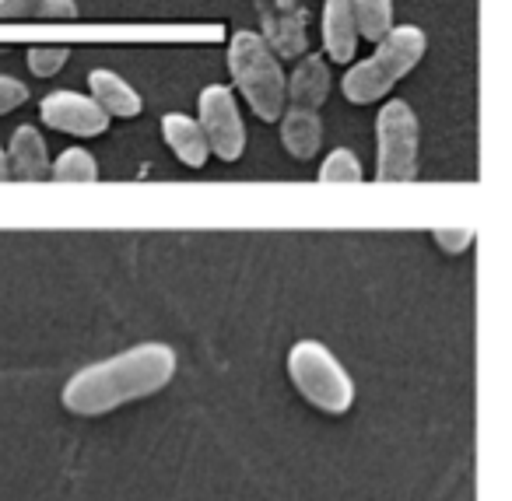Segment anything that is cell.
Returning <instances> with one entry per match:
<instances>
[{
    "instance_id": "6da1fadb",
    "label": "cell",
    "mask_w": 512,
    "mask_h": 501,
    "mask_svg": "<svg viewBox=\"0 0 512 501\" xmlns=\"http://www.w3.org/2000/svg\"><path fill=\"white\" fill-rule=\"evenodd\" d=\"M176 351L169 344H137L127 351L102 358L95 365H85L64 382V407L78 417H99L109 410L123 407V403L144 400V396L158 393L172 382L176 375Z\"/></svg>"
},
{
    "instance_id": "7a4b0ae2",
    "label": "cell",
    "mask_w": 512,
    "mask_h": 501,
    "mask_svg": "<svg viewBox=\"0 0 512 501\" xmlns=\"http://www.w3.org/2000/svg\"><path fill=\"white\" fill-rule=\"evenodd\" d=\"M425 50H428V39L418 25L390 29L376 43V53L369 60H362V64H355L344 74L341 81L344 99L355 102V106H369V102L383 99L400 78H407L421 64Z\"/></svg>"
},
{
    "instance_id": "3957f363",
    "label": "cell",
    "mask_w": 512,
    "mask_h": 501,
    "mask_svg": "<svg viewBox=\"0 0 512 501\" xmlns=\"http://www.w3.org/2000/svg\"><path fill=\"white\" fill-rule=\"evenodd\" d=\"M228 71L253 113L267 123H278V116L288 106V78L281 71L278 57L256 32H235L228 43Z\"/></svg>"
},
{
    "instance_id": "277c9868",
    "label": "cell",
    "mask_w": 512,
    "mask_h": 501,
    "mask_svg": "<svg viewBox=\"0 0 512 501\" xmlns=\"http://www.w3.org/2000/svg\"><path fill=\"white\" fill-rule=\"evenodd\" d=\"M288 375L302 400L313 403L323 414H348L355 403V382L348 368L334 358V351L316 340H299L288 351Z\"/></svg>"
},
{
    "instance_id": "5b68a950",
    "label": "cell",
    "mask_w": 512,
    "mask_h": 501,
    "mask_svg": "<svg viewBox=\"0 0 512 501\" xmlns=\"http://www.w3.org/2000/svg\"><path fill=\"white\" fill-rule=\"evenodd\" d=\"M376 179L407 183L418 176V116L404 99H393L376 116Z\"/></svg>"
},
{
    "instance_id": "8992f818",
    "label": "cell",
    "mask_w": 512,
    "mask_h": 501,
    "mask_svg": "<svg viewBox=\"0 0 512 501\" xmlns=\"http://www.w3.org/2000/svg\"><path fill=\"white\" fill-rule=\"evenodd\" d=\"M200 106V130L207 137V148L221 158V162H235L246 151V127H242L239 102H235L232 88L225 85H207L197 99Z\"/></svg>"
},
{
    "instance_id": "52a82bcc",
    "label": "cell",
    "mask_w": 512,
    "mask_h": 501,
    "mask_svg": "<svg viewBox=\"0 0 512 501\" xmlns=\"http://www.w3.org/2000/svg\"><path fill=\"white\" fill-rule=\"evenodd\" d=\"M39 116L46 127L74 137H99L109 130V116L99 109L92 95L81 92H53L39 102Z\"/></svg>"
},
{
    "instance_id": "ba28073f",
    "label": "cell",
    "mask_w": 512,
    "mask_h": 501,
    "mask_svg": "<svg viewBox=\"0 0 512 501\" xmlns=\"http://www.w3.org/2000/svg\"><path fill=\"white\" fill-rule=\"evenodd\" d=\"M88 88H92V99L99 102V109L109 120H113V116H120V120L141 116V109H144L141 95H137L116 71H106V67L92 71L88 74Z\"/></svg>"
},
{
    "instance_id": "9c48e42d",
    "label": "cell",
    "mask_w": 512,
    "mask_h": 501,
    "mask_svg": "<svg viewBox=\"0 0 512 501\" xmlns=\"http://www.w3.org/2000/svg\"><path fill=\"white\" fill-rule=\"evenodd\" d=\"M281 120V144L292 158L306 162L320 151L323 144V123L316 109H299V106H288L285 113L278 116Z\"/></svg>"
},
{
    "instance_id": "30bf717a",
    "label": "cell",
    "mask_w": 512,
    "mask_h": 501,
    "mask_svg": "<svg viewBox=\"0 0 512 501\" xmlns=\"http://www.w3.org/2000/svg\"><path fill=\"white\" fill-rule=\"evenodd\" d=\"M323 46H327V57L337 64H348L355 57L358 29L355 15H351V0H327L323 4Z\"/></svg>"
},
{
    "instance_id": "8fae6325",
    "label": "cell",
    "mask_w": 512,
    "mask_h": 501,
    "mask_svg": "<svg viewBox=\"0 0 512 501\" xmlns=\"http://www.w3.org/2000/svg\"><path fill=\"white\" fill-rule=\"evenodd\" d=\"M162 137L172 148V155H176L183 165H190V169H200V165L207 162V155H211L200 123L190 120V116H183V113L162 116Z\"/></svg>"
},
{
    "instance_id": "7c38bea8",
    "label": "cell",
    "mask_w": 512,
    "mask_h": 501,
    "mask_svg": "<svg viewBox=\"0 0 512 501\" xmlns=\"http://www.w3.org/2000/svg\"><path fill=\"white\" fill-rule=\"evenodd\" d=\"M8 169H11V176H18V179L50 176V155H46V141L36 127H18L15 134H11Z\"/></svg>"
},
{
    "instance_id": "4fadbf2b",
    "label": "cell",
    "mask_w": 512,
    "mask_h": 501,
    "mask_svg": "<svg viewBox=\"0 0 512 501\" xmlns=\"http://www.w3.org/2000/svg\"><path fill=\"white\" fill-rule=\"evenodd\" d=\"M330 95V71L320 57H306L288 81V99L299 109H320Z\"/></svg>"
},
{
    "instance_id": "5bb4252c",
    "label": "cell",
    "mask_w": 512,
    "mask_h": 501,
    "mask_svg": "<svg viewBox=\"0 0 512 501\" xmlns=\"http://www.w3.org/2000/svg\"><path fill=\"white\" fill-rule=\"evenodd\" d=\"M351 15H355L358 36L379 43L393 29V0H351Z\"/></svg>"
},
{
    "instance_id": "9a60e30c",
    "label": "cell",
    "mask_w": 512,
    "mask_h": 501,
    "mask_svg": "<svg viewBox=\"0 0 512 501\" xmlns=\"http://www.w3.org/2000/svg\"><path fill=\"white\" fill-rule=\"evenodd\" d=\"M50 176L60 183H95L99 179V162L92 151L85 148H67L57 162H50Z\"/></svg>"
},
{
    "instance_id": "2e32d148",
    "label": "cell",
    "mask_w": 512,
    "mask_h": 501,
    "mask_svg": "<svg viewBox=\"0 0 512 501\" xmlns=\"http://www.w3.org/2000/svg\"><path fill=\"white\" fill-rule=\"evenodd\" d=\"M320 179H323V183H362L365 172H362V162L355 158V151L337 148V151H330V155L323 158Z\"/></svg>"
},
{
    "instance_id": "e0dca14e",
    "label": "cell",
    "mask_w": 512,
    "mask_h": 501,
    "mask_svg": "<svg viewBox=\"0 0 512 501\" xmlns=\"http://www.w3.org/2000/svg\"><path fill=\"white\" fill-rule=\"evenodd\" d=\"M432 239H435V246H439L442 253L460 256V253H467V249L474 246V228H470V225H435Z\"/></svg>"
},
{
    "instance_id": "ac0fdd59",
    "label": "cell",
    "mask_w": 512,
    "mask_h": 501,
    "mask_svg": "<svg viewBox=\"0 0 512 501\" xmlns=\"http://www.w3.org/2000/svg\"><path fill=\"white\" fill-rule=\"evenodd\" d=\"M67 57H71L67 46H32L29 50V71L36 74V78H53V74L67 64Z\"/></svg>"
},
{
    "instance_id": "d6986e66",
    "label": "cell",
    "mask_w": 512,
    "mask_h": 501,
    "mask_svg": "<svg viewBox=\"0 0 512 501\" xmlns=\"http://www.w3.org/2000/svg\"><path fill=\"white\" fill-rule=\"evenodd\" d=\"M25 99H29V88H25L18 78H11V74H0V116L18 109Z\"/></svg>"
},
{
    "instance_id": "ffe728a7",
    "label": "cell",
    "mask_w": 512,
    "mask_h": 501,
    "mask_svg": "<svg viewBox=\"0 0 512 501\" xmlns=\"http://www.w3.org/2000/svg\"><path fill=\"white\" fill-rule=\"evenodd\" d=\"M39 15H46V18H74V15H78V4H74V0H39Z\"/></svg>"
},
{
    "instance_id": "44dd1931",
    "label": "cell",
    "mask_w": 512,
    "mask_h": 501,
    "mask_svg": "<svg viewBox=\"0 0 512 501\" xmlns=\"http://www.w3.org/2000/svg\"><path fill=\"white\" fill-rule=\"evenodd\" d=\"M39 11V0H0V18H25Z\"/></svg>"
},
{
    "instance_id": "7402d4cb",
    "label": "cell",
    "mask_w": 512,
    "mask_h": 501,
    "mask_svg": "<svg viewBox=\"0 0 512 501\" xmlns=\"http://www.w3.org/2000/svg\"><path fill=\"white\" fill-rule=\"evenodd\" d=\"M11 176V169H8V151L0 148V179H8Z\"/></svg>"
}]
</instances>
